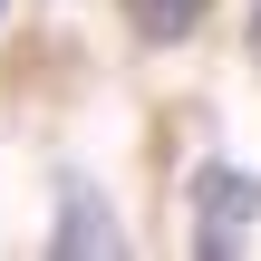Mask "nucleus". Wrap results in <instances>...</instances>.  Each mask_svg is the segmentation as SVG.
Here are the masks:
<instances>
[{"label": "nucleus", "instance_id": "obj_1", "mask_svg": "<svg viewBox=\"0 0 261 261\" xmlns=\"http://www.w3.org/2000/svg\"><path fill=\"white\" fill-rule=\"evenodd\" d=\"M252 213H261V174H242V165H203L194 174V252L223 261L252 242Z\"/></svg>", "mask_w": 261, "mask_h": 261}, {"label": "nucleus", "instance_id": "obj_2", "mask_svg": "<svg viewBox=\"0 0 261 261\" xmlns=\"http://www.w3.org/2000/svg\"><path fill=\"white\" fill-rule=\"evenodd\" d=\"M58 252H116V223L97 213V184H68L58 194Z\"/></svg>", "mask_w": 261, "mask_h": 261}, {"label": "nucleus", "instance_id": "obj_3", "mask_svg": "<svg viewBox=\"0 0 261 261\" xmlns=\"http://www.w3.org/2000/svg\"><path fill=\"white\" fill-rule=\"evenodd\" d=\"M203 10H213V0H126V19H136V39H145V48L194 39V29H203Z\"/></svg>", "mask_w": 261, "mask_h": 261}, {"label": "nucleus", "instance_id": "obj_4", "mask_svg": "<svg viewBox=\"0 0 261 261\" xmlns=\"http://www.w3.org/2000/svg\"><path fill=\"white\" fill-rule=\"evenodd\" d=\"M252 48H261V10H252Z\"/></svg>", "mask_w": 261, "mask_h": 261}]
</instances>
